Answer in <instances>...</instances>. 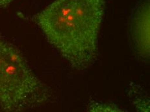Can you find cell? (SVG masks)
I'll use <instances>...</instances> for the list:
<instances>
[{
    "instance_id": "obj_4",
    "label": "cell",
    "mask_w": 150,
    "mask_h": 112,
    "mask_svg": "<svg viewBox=\"0 0 150 112\" xmlns=\"http://www.w3.org/2000/svg\"><path fill=\"white\" fill-rule=\"evenodd\" d=\"M89 111H123L120 108L113 104H103L91 102L88 107Z\"/></svg>"
},
{
    "instance_id": "obj_2",
    "label": "cell",
    "mask_w": 150,
    "mask_h": 112,
    "mask_svg": "<svg viewBox=\"0 0 150 112\" xmlns=\"http://www.w3.org/2000/svg\"><path fill=\"white\" fill-rule=\"evenodd\" d=\"M51 93L18 49L0 36V108L21 111L39 107Z\"/></svg>"
},
{
    "instance_id": "obj_1",
    "label": "cell",
    "mask_w": 150,
    "mask_h": 112,
    "mask_svg": "<svg viewBox=\"0 0 150 112\" xmlns=\"http://www.w3.org/2000/svg\"><path fill=\"white\" fill-rule=\"evenodd\" d=\"M107 0H55L34 20L69 65L91 67L98 57V38Z\"/></svg>"
},
{
    "instance_id": "obj_3",
    "label": "cell",
    "mask_w": 150,
    "mask_h": 112,
    "mask_svg": "<svg viewBox=\"0 0 150 112\" xmlns=\"http://www.w3.org/2000/svg\"><path fill=\"white\" fill-rule=\"evenodd\" d=\"M131 36L137 53L149 58V2H144L137 9L131 21Z\"/></svg>"
},
{
    "instance_id": "obj_5",
    "label": "cell",
    "mask_w": 150,
    "mask_h": 112,
    "mask_svg": "<svg viewBox=\"0 0 150 112\" xmlns=\"http://www.w3.org/2000/svg\"><path fill=\"white\" fill-rule=\"evenodd\" d=\"M14 0H0V8L7 7Z\"/></svg>"
}]
</instances>
